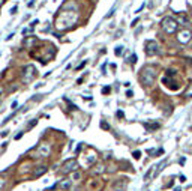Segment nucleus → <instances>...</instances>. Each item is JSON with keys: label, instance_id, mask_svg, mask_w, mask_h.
Returning <instances> with one entry per match:
<instances>
[{"label": "nucleus", "instance_id": "20e7f679", "mask_svg": "<svg viewBox=\"0 0 192 191\" xmlns=\"http://www.w3.org/2000/svg\"><path fill=\"white\" fill-rule=\"evenodd\" d=\"M36 77H38V71H36L35 66L33 65H26L24 69H23V83L29 84V83H32L35 80Z\"/></svg>", "mask_w": 192, "mask_h": 191}, {"label": "nucleus", "instance_id": "2f4dec72", "mask_svg": "<svg viewBox=\"0 0 192 191\" xmlns=\"http://www.w3.org/2000/svg\"><path fill=\"white\" fill-rule=\"evenodd\" d=\"M3 3H5V0H0V8L3 6Z\"/></svg>", "mask_w": 192, "mask_h": 191}, {"label": "nucleus", "instance_id": "cd10ccee", "mask_svg": "<svg viewBox=\"0 0 192 191\" xmlns=\"http://www.w3.org/2000/svg\"><path fill=\"white\" fill-rule=\"evenodd\" d=\"M17 9H18V6H14V8L11 9V14H15V12H17Z\"/></svg>", "mask_w": 192, "mask_h": 191}, {"label": "nucleus", "instance_id": "423d86ee", "mask_svg": "<svg viewBox=\"0 0 192 191\" xmlns=\"http://www.w3.org/2000/svg\"><path fill=\"white\" fill-rule=\"evenodd\" d=\"M146 54L150 56V57L161 54V47H159V44H158L156 41L152 39V41H147V42H146Z\"/></svg>", "mask_w": 192, "mask_h": 191}, {"label": "nucleus", "instance_id": "4468645a", "mask_svg": "<svg viewBox=\"0 0 192 191\" xmlns=\"http://www.w3.org/2000/svg\"><path fill=\"white\" fill-rule=\"evenodd\" d=\"M71 184H72V179H71V178L62 179V181L59 182V188H60V190H68L71 187Z\"/></svg>", "mask_w": 192, "mask_h": 191}, {"label": "nucleus", "instance_id": "9b49d317", "mask_svg": "<svg viewBox=\"0 0 192 191\" xmlns=\"http://www.w3.org/2000/svg\"><path fill=\"white\" fill-rule=\"evenodd\" d=\"M36 42H38L36 36H27V38L24 39L23 45H24V48H33V45H35Z\"/></svg>", "mask_w": 192, "mask_h": 191}, {"label": "nucleus", "instance_id": "2eb2a0df", "mask_svg": "<svg viewBox=\"0 0 192 191\" xmlns=\"http://www.w3.org/2000/svg\"><path fill=\"white\" fill-rule=\"evenodd\" d=\"M183 96H185V98H192V83H189V84L186 86V90H185Z\"/></svg>", "mask_w": 192, "mask_h": 191}, {"label": "nucleus", "instance_id": "9d476101", "mask_svg": "<svg viewBox=\"0 0 192 191\" xmlns=\"http://www.w3.org/2000/svg\"><path fill=\"white\" fill-rule=\"evenodd\" d=\"M113 191H126L128 188V179H119L113 184Z\"/></svg>", "mask_w": 192, "mask_h": 191}, {"label": "nucleus", "instance_id": "72a5a7b5", "mask_svg": "<svg viewBox=\"0 0 192 191\" xmlns=\"http://www.w3.org/2000/svg\"><path fill=\"white\" fill-rule=\"evenodd\" d=\"M2 77H3V72H0V78H2Z\"/></svg>", "mask_w": 192, "mask_h": 191}, {"label": "nucleus", "instance_id": "dca6fc26", "mask_svg": "<svg viewBox=\"0 0 192 191\" xmlns=\"http://www.w3.org/2000/svg\"><path fill=\"white\" fill-rule=\"evenodd\" d=\"M159 126H161V125H159L158 122L152 123V125H150V123H146V128H147V129H150V131H155V129H158Z\"/></svg>", "mask_w": 192, "mask_h": 191}, {"label": "nucleus", "instance_id": "7c9ffc66", "mask_svg": "<svg viewBox=\"0 0 192 191\" xmlns=\"http://www.w3.org/2000/svg\"><path fill=\"white\" fill-rule=\"evenodd\" d=\"M137 23H138V18H135V20H134V21H132V24H131V26H135V24H137Z\"/></svg>", "mask_w": 192, "mask_h": 191}, {"label": "nucleus", "instance_id": "c9c22d12", "mask_svg": "<svg viewBox=\"0 0 192 191\" xmlns=\"http://www.w3.org/2000/svg\"><path fill=\"white\" fill-rule=\"evenodd\" d=\"M191 15H192V11H191Z\"/></svg>", "mask_w": 192, "mask_h": 191}, {"label": "nucleus", "instance_id": "ddd939ff", "mask_svg": "<svg viewBox=\"0 0 192 191\" xmlns=\"http://www.w3.org/2000/svg\"><path fill=\"white\" fill-rule=\"evenodd\" d=\"M174 20L179 23V24H182V26H186V24L189 23V18L186 17L185 14H177V15L174 17Z\"/></svg>", "mask_w": 192, "mask_h": 191}, {"label": "nucleus", "instance_id": "5701e85b", "mask_svg": "<svg viewBox=\"0 0 192 191\" xmlns=\"http://www.w3.org/2000/svg\"><path fill=\"white\" fill-rule=\"evenodd\" d=\"M86 63H87V62H86V60H83V62H81V65H78V66H77V71L83 69V68H84V65H86Z\"/></svg>", "mask_w": 192, "mask_h": 191}, {"label": "nucleus", "instance_id": "bb28decb", "mask_svg": "<svg viewBox=\"0 0 192 191\" xmlns=\"http://www.w3.org/2000/svg\"><path fill=\"white\" fill-rule=\"evenodd\" d=\"M132 95H134L132 90H128V92H126V96H128V98H132Z\"/></svg>", "mask_w": 192, "mask_h": 191}, {"label": "nucleus", "instance_id": "f03ea898", "mask_svg": "<svg viewBox=\"0 0 192 191\" xmlns=\"http://www.w3.org/2000/svg\"><path fill=\"white\" fill-rule=\"evenodd\" d=\"M158 69L155 66H144L140 72V81L143 86H152L156 81Z\"/></svg>", "mask_w": 192, "mask_h": 191}, {"label": "nucleus", "instance_id": "6ab92c4d", "mask_svg": "<svg viewBox=\"0 0 192 191\" xmlns=\"http://www.w3.org/2000/svg\"><path fill=\"white\" fill-rule=\"evenodd\" d=\"M123 53V47L122 45H119V47H116V56H120Z\"/></svg>", "mask_w": 192, "mask_h": 191}, {"label": "nucleus", "instance_id": "7ed1b4c3", "mask_svg": "<svg viewBox=\"0 0 192 191\" xmlns=\"http://www.w3.org/2000/svg\"><path fill=\"white\" fill-rule=\"evenodd\" d=\"M161 29H162L165 33L171 35V33L177 32L179 23L174 20V17H165V18H162V21H161Z\"/></svg>", "mask_w": 192, "mask_h": 191}, {"label": "nucleus", "instance_id": "c85d7f7f", "mask_svg": "<svg viewBox=\"0 0 192 191\" xmlns=\"http://www.w3.org/2000/svg\"><path fill=\"white\" fill-rule=\"evenodd\" d=\"M120 35H122V30H117V32H116V36H114V38H120Z\"/></svg>", "mask_w": 192, "mask_h": 191}, {"label": "nucleus", "instance_id": "412c9836", "mask_svg": "<svg viewBox=\"0 0 192 191\" xmlns=\"http://www.w3.org/2000/svg\"><path fill=\"white\" fill-rule=\"evenodd\" d=\"M132 155H134V158H135V159H140V158H141V152H140V151H135Z\"/></svg>", "mask_w": 192, "mask_h": 191}, {"label": "nucleus", "instance_id": "b1692460", "mask_svg": "<svg viewBox=\"0 0 192 191\" xmlns=\"http://www.w3.org/2000/svg\"><path fill=\"white\" fill-rule=\"evenodd\" d=\"M110 90H111V89H110V86H107V87H104V89H102V93H104V95H108V93H110Z\"/></svg>", "mask_w": 192, "mask_h": 191}, {"label": "nucleus", "instance_id": "4be33fe9", "mask_svg": "<svg viewBox=\"0 0 192 191\" xmlns=\"http://www.w3.org/2000/svg\"><path fill=\"white\" fill-rule=\"evenodd\" d=\"M131 63H132V65L137 63V54H132V56H131Z\"/></svg>", "mask_w": 192, "mask_h": 191}, {"label": "nucleus", "instance_id": "393cba45", "mask_svg": "<svg viewBox=\"0 0 192 191\" xmlns=\"http://www.w3.org/2000/svg\"><path fill=\"white\" fill-rule=\"evenodd\" d=\"M36 123H38V121H36V119H35V121L32 122V123H29V125H27V128H29V129H30V128H33V126H35Z\"/></svg>", "mask_w": 192, "mask_h": 191}, {"label": "nucleus", "instance_id": "f8f14e48", "mask_svg": "<svg viewBox=\"0 0 192 191\" xmlns=\"http://www.w3.org/2000/svg\"><path fill=\"white\" fill-rule=\"evenodd\" d=\"M47 166H38L35 169V172H33V178H41L42 174H45L47 173Z\"/></svg>", "mask_w": 192, "mask_h": 191}, {"label": "nucleus", "instance_id": "f704fd0d", "mask_svg": "<svg viewBox=\"0 0 192 191\" xmlns=\"http://www.w3.org/2000/svg\"><path fill=\"white\" fill-rule=\"evenodd\" d=\"M191 77H192V68H191Z\"/></svg>", "mask_w": 192, "mask_h": 191}, {"label": "nucleus", "instance_id": "f3484780", "mask_svg": "<svg viewBox=\"0 0 192 191\" xmlns=\"http://www.w3.org/2000/svg\"><path fill=\"white\" fill-rule=\"evenodd\" d=\"M80 178H81V173H80V172H74L72 176H71V179H72V181H78Z\"/></svg>", "mask_w": 192, "mask_h": 191}, {"label": "nucleus", "instance_id": "39448f33", "mask_svg": "<svg viewBox=\"0 0 192 191\" xmlns=\"http://www.w3.org/2000/svg\"><path fill=\"white\" fill-rule=\"evenodd\" d=\"M50 152H51L50 143H41V144L36 146L35 152H33V158H48Z\"/></svg>", "mask_w": 192, "mask_h": 191}, {"label": "nucleus", "instance_id": "f257e3e1", "mask_svg": "<svg viewBox=\"0 0 192 191\" xmlns=\"http://www.w3.org/2000/svg\"><path fill=\"white\" fill-rule=\"evenodd\" d=\"M77 20H78V9H77L75 3L71 2L68 5H65L62 8V11L57 14L56 21H54V27L60 32L68 30L77 23Z\"/></svg>", "mask_w": 192, "mask_h": 191}, {"label": "nucleus", "instance_id": "c756f323", "mask_svg": "<svg viewBox=\"0 0 192 191\" xmlns=\"http://www.w3.org/2000/svg\"><path fill=\"white\" fill-rule=\"evenodd\" d=\"M21 137H23V133H20V134H17V136H15V140L21 139Z\"/></svg>", "mask_w": 192, "mask_h": 191}, {"label": "nucleus", "instance_id": "aec40b11", "mask_svg": "<svg viewBox=\"0 0 192 191\" xmlns=\"http://www.w3.org/2000/svg\"><path fill=\"white\" fill-rule=\"evenodd\" d=\"M101 128H104V129H107V131H108V129H110V125H108L105 121H102V122H101Z\"/></svg>", "mask_w": 192, "mask_h": 191}, {"label": "nucleus", "instance_id": "1a4fd4ad", "mask_svg": "<svg viewBox=\"0 0 192 191\" xmlns=\"http://www.w3.org/2000/svg\"><path fill=\"white\" fill-rule=\"evenodd\" d=\"M107 172V164L102 163V161H99V163H96V164H93L92 166V174H95V176H98V174H102Z\"/></svg>", "mask_w": 192, "mask_h": 191}, {"label": "nucleus", "instance_id": "0eeeda50", "mask_svg": "<svg viewBox=\"0 0 192 191\" xmlns=\"http://www.w3.org/2000/svg\"><path fill=\"white\" fill-rule=\"evenodd\" d=\"M77 169H78V161L75 158H69L62 164V172L63 173H74V172H77Z\"/></svg>", "mask_w": 192, "mask_h": 191}, {"label": "nucleus", "instance_id": "a878e982", "mask_svg": "<svg viewBox=\"0 0 192 191\" xmlns=\"http://www.w3.org/2000/svg\"><path fill=\"white\" fill-rule=\"evenodd\" d=\"M114 11H116V8H113V9H111V11H110V12L107 14V17H105V18H110L111 15H113V14H114Z\"/></svg>", "mask_w": 192, "mask_h": 191}, {"label": "nucleus", "instance_id": "a211bd4d", "mask_svg": "<svg viewBox=\"0 0 192 191\" xmlns=\"http://www.w3.org/2000/svg\"><path fill=\"white\" fill-rule=\"evenodd\" d=\"M6 185V179L3 176H0V190H3V187Z\"/></svg>", "mask_w": 192, "mask_h": 191}, {"label": "nucleus", "instance_id": "6e6552de", "mask_svg": "<svg viewBox=\"0 0 192 191\" xmlns=\"http://www.w3.org/2000/svg\"><path fill=\"white\" fill-rule=\"evenodd\" d=\"M192 39V32L188 30V29H182L177 32V41L180 44H189Z\"/></svg>", "mask_w": 192, "mask_h": 191}, {"label": "nucleus", "instance_id": "473e14b6", "mask_svg": "<svg viewBox=\"0 0 192 191\" xmlns=\"http://www.w3.org/2000/svg\"><path fill=\"white\" fill-rule=\"evenodd\" d=\"M2 93H3V87L0 86V96H2Z\"/></svg>", "mask_w": 192, "mask_h": 191}]
</instances>
